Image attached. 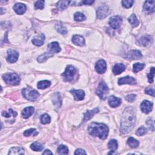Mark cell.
Here are the masks:
<instances>
[{
  "mask_svg": "<svg viewBox=\"0 0 155 155\" xmlns=\"http://www.w3.org/2000/svg\"><path fill=\"white\" fill-rule=\"evenodd\" d=\"M19 56L18 52H17L16 51L9 49L7 50V62L10 63H14L17 60H18Z\"/></svg>",
  "mask_w": 155,
  "mask_h": 155,
  "instance_id": "9",
  "label": "cell"
},
{
  "mask_svg": "<svg viewBox=\"0 0 155 155\" xmlns=\"http://www.w3.org/2000/svg\"><path fill=\"white\" fill-rule=\"evenodd\" d=\"M85 15L80 12H76L74 15V19L76 21H83L85 20Z\"/></svg>",
  "mask_w": 155,
  "mask_h": 155,
  "instance_id": "38",
  "label": "cell"
},
{
  "mask_svg": "<svg viewBox=\"0 0 155 155\" xmlns=\"http://www.w3.org/2000/svg\"><path fill=\"white\" fill-rule=\"evenodd\" d=\"M22 94L26 99L30 101H36L39 96V94L37 91L35 90L28 89L27 88L22 89Z\"/></svg>",
  "mask_w": 155,
  "mask_h": 155,
  "instance_id": "5",
  "label": "cell"
},
{
  "mask_svg": "<svg viewBox=\"0 0 155 155\" xmlns=\"http://www.w3.org/2000/svg\"><path fill=\"white\" fill-rule=\"evenodd\" d=\"M122 23V18L119 16H114L109 20V24L114 29H118Z\"/></svg>",
  "mask_w": 155,
  "mask_h": 155,
  "instance_id": "8",
  "label": "cell"
},
{
  "mask_svg": "<svg viewBox=\"0 0 155 155\" xmlns=\"http://www.w3.org/2000/svg\"><path fill=\"white\" fill-rule=\"evenodd\" d=\"M45 41V36L44 34L41 33L39 35L34 37L32 39V43L37 46H41Z\"/></svg>",
  "mask_w": 155,
  "mask_h": 155,
  "instance_id": "16",
  "label": "cell"
},
{
  "mask_svg": "<svg viewBox=\"0 0 155 155\" xmlns=\"http://www.w3.org/2000/svg\"><path fill=\"white\" fill-rule=\"evenodd\" d=\"M44 1H37L35 3V7L37 9H43L44 7Z\"/></svg>",
  "mask_w": 155,
  "mask_h": 155,
  "instance_id": "44",
  "label": "cell"
},
{
  "mask_svg": "<svg viewBox=\"0 0 155 155\" xmlns=\"http://www.w3.org/2000/svg\"><path fill=\"white\" fill-rule=\"evenodd\" d=\"M57 152L60 154H67L68 153V149L66 146L60 145L57 149Z\"/></svg>",
  "mask_w": 155,
  "mask_h": 155,
  "instance_id": "35",
  "label": "cell"
},
{
  "mask_svg": "<svg viewBox=\"0 0 155 155\" xmlns=\"http://www.w3.org/2000/svg\"><path fill=\"white\" fill-rule=\"evenodd\" d=\"M38 132L37 131V130L35 129H30L29 130H26L24 132V135L25 136H30L32 135L33 136H37L38 135Z\"/></svg>",
  "mask_w": 155,
  "mask_h": 155,
  "instance_id": "39",
  "label": "cell"
},
{
  "mask_svg": "<svg viewBox=\"0 0 155 155\" xmlns=\"http://www.w3.org/2000/svg\"><path fill=\"white\" fill-rule=\"evenodd\" d=\"M154 67H152L150 73L148 74L147 77L148 79V82L150 83H153L154 82Z\"/></svg>",
  "mask_w": 155,
  "mask_h": 155,
  "instance_id": "41",
  "label": "cell"
},
{
  "mask_svg": "<svg viewBox=\"0 0 155 155\" xmlns=\"http://www.w3.org/2000/svg\"><path fill=\"white\" fill-rule=\"evenodd\" d=\"M14 9L17 14L22 15L26 12V6L24 4L18 3V4H16L14 5Z\"/></svg>",
  "mask_w": 155,
  "mask_h": 155,
  "instance_id": "18",
  "label": "cell"
},
{
  "mask_svg": "<svg viewBox=\"0 0 155 155\" xmlns=\"http://www.w3.org/2000/svg\"><path fill=\"white\" fill-rule=\"evenodd\" d=\"M94 3V1H81L79 3V5H81V4H86V5H90L91 4H93Z\"/></svg>",
  "mask_w": 155,
  "mask_h": 155,
  "instance_id": "48",
  "label": "cell"
},
{
  "mask_svg": "<svg viewBox=\"0 0 155 155\" xmlns=\"http://www.w3.org/2000/svg\"><path fill=\"white\" fill-rule=\"evenodd\" d=\"M136 124V114L134 108L128 107L124 111L120 124V132L127 134L133 130Z\"/></svg>",
  "mask_w": 155,
  "mask_h": 155,
  "instance_id": "1",
  "label": "cell"
},
{
  "mask_svg": "<svg viewBox=\"0 0 155 155\" xmlns=\"http://www.w3.org/2000/svg\"><path fill=\"white\" fill-rule=\"evenodd\" d=\"M136 97V95H134V94L129 95H128V96H127L125 97V100L129 102H133L135 100Z\"/></svg>",
  "mask_w": 155,
  "mask_h": 155,
  "instance_id": "45",
  "label": "cell"
},
{
  "mask_svg": "<svg viewBox=\"0 0 155 155\" xmlns=\"http://www.w3.org/2000/svg\"><path fill=\"white\" fill-rule=\"evenodd\" d=\"M4 81L8 84L16 85L20 83V78L15 73L4 74L3 76Z\"/></svg>",
  "mask_w": 155,
  "mask_h": 155,
  "instance_id": "3",
  "label": "cell"
},
{
  "mask_svg": "<svg viewBox=\"0 0 155 155\" xmlns=\"http://www.w3.org/2000/svg\"><path fill=\"white\" fill-rule=\"evenodd\" d=\"M34 111H35V109L33 107H27L22 110V116L25 119L28 118L33 114Z\"/></svg>",
  "mask_w": 155,
  "mask_h": 155,
  "instance_id": "20",
  "label": "cell"
},
{
  "mask_svg": "<svg viewBox=\"0 0 155 155\" xmlns=\"http://www.w3.org/2000/svg\"><path fill=\"white\" fill-rule=\"evenodd\" d=\"M53 54L50 52H47L41 55H40L38 58V61L40 63H42L43 62H45L48 58H50V57L53 56Z\"/></svg>",
  "mask_w": 155,
  "mask_h": 155,
  "instance_id": "27",
  "label": "cell"
},
{
  "mask_svg": "<svg viewBox=\"0 0 155 155\" xmlns=\"http://www.w3.org/2000/svg\"><path fill=\"white\" fill-rule=\"evenodd\" d=\"M134 1L133 0H128V1H122V4L123 5V7L125 8L129 9L133 5Z\"/></svg>",
  "mask_w": 155,
  "mask_h": 155,
  "instance_id": "43",
  "label": "cell"
},
{
  "mask_svg": "<svg viewBox=\"0 0 155 155\" xmlns=\"http://www.w3.org/2000/svg\"><path fill=\"white\" fill-rule=\"evenodd\" d=\"M108 104L112 107H116L121 104V99L119 97L111 96L108 99Z\"/></svg>",
  "mask_w": 155,
  "mask_h": 155,
  "instance_id": "19",
  "label": "cell"
},
{
  "mask_svg": "<svg viewBox=\"0 0 155 155\" xmlns=\"http://www.w3.org/2000/svg\"><path fill=\"white\" fill-rule=\"evenodd\" d=\"M143 10L148 14L154 13L155 11V1L153 0L146 1L143 5Z\"/></svg>",
  "mask_w": 155,
  "mask_h": 155,
  "instance_id": "12",
  "label": "cell"
},
{
  "mask_svg": "<svg viewBox=\"0 0 155 155\" xmlns=\"http://www.w3.org/2000/svg\"><path fill=\"white\" fill-rule=\"evenodd\" d=\"M145 92L146 93L151 95L153 97H154V90L153 88H151V87H147L146 90H145Z\"/></svg>",
  "mask_w": 155,
  "mask_h": 155,
  "instance_id": "46",
  "label": "cell"
},
{
  "mask_svg": "<svg viewBox=\"0 0 155 155\" xmlns=\"http://www.w3.org/2000/svg\"><path fill=\"white\" fill-rule=\"evenodd\" d=\"M118 84L119 85H123V84H130V85H135L136 84V79L130 76H126L123 77L119 79L118 80Z\"/></svg>",
  "mask_w": 155,
  "mask_h": 155,
  "instance_id": "14",
  "label": "cell"
},
{
  "mask_svg": "<svg viewBox=\"0 0 155 155\" xmlns=\"http://www.w3.org/2000/svg\"><path fill=\"white\" fill-rule=\"evenodd\" d=\"M99 112V109L98 108H95L93 110H90V111H87V113L85 114L84 115V121H86V120H88L90 119L93 117V116L95 113Z\"/></svg>",
  "mask_w": 155,
  "mask_h": 155,
  "instance_id": "28",
  "label": "cell"
},
{
  "mask_svg": "<svg viewBox=\"0 0 155 155\" xmlns=\"http://www.w3.org/2000/svg\"><path fill=\"white\" fill-rule=\"evenodd\" d=\"M127 143L131 148H137V147H138L139 143L138 141H137L136 139L133 138V137H130L127 140Z\"/></svg>",
  "mask_w": 155,
  "mask_h": 155,
  "instance_id": "31",
  "label": "cell"
},
{
  "mask_svg": "<svg viewBox=\"0 0 155 155\" xmlns=\"http://www.w3.org/2000/svg\"><path fill=\"white\" fill-rule=\"evenodd\" d=\"M153 38L151 36L146 35V36L142 37L140 41L142 45H143V46H145V47H147V46H148V45H151L153 43Z\"/></svg>",
  "mask_w": 155,
  "mask_h": 155,
  "instance_id": "23",
  "label": "cell"
},
{
  "mask_svg": "<svg viewBox=\"0 0 155 155\" xmlns=\"http://www.w3.org/2000/svg\"><path fill=\"white\" fill-rule=\"evenodd\" d=\"M8 154H24V149L21 147H13L12 148H10V150H9V152Z\"/></svg>",
  "mask_w": 155,
  "mask_h": 155,
  "instance_id": "25",
  "label": "cell"
},
{
  "mask_svg": "<svg viewBox=\"0 0 155 155\" xmlns=\"http://www.w3.org/2000/svg\"><path fill=\"white\" fill-rule=\"evenodd\" d=\"M52 101L53 104L56 107H60L61 106V97L60 94L58 92H56L53 94L52 96Z\"/></svg>",
  "mask_w": 155,
  "mask_h": 155,
  "instance_id": "24",
  "label": "cell"
},
{
  "mask_svg": "<svg viewBox=\"0 0 155 155\" xmlns=\"http://www.w3.org/2000/svg\"><path fill=\"white\" fill-rule=\"evenodd\" d=\"M70 92L76 101H81L84 98L85 93L82 90H72Z\"/></svg>",
  "mask_w": 155,
  "mask_h": 155,
  "instance_id": "15",
  "label": "cell"
},
{
  "mask_svg": "<svg viewBox=\"0 0 155 155\" xmlns=\"http://www.w3.org/2000/svg\"><path fill=\"white\" fill-rule=\"evenodd\" d=\"M141 109L143 113L148 114L152 110L153 103L148 101H143L141 104Z\"/></svg>",
  "mask_w": 155,
  "mask_h": 155,
  "instance_id": "11",
  "label": "cell"
},
{
  "mask_svg": "<svg viewBox=\"0 0 155 155\" xmlns=\"http://www.w3.org/2000/svg\"><path fill=\"white\" fill-rule=\"evenodd\" d=\"M72 42L79 46H83L85 44V39L82 36L74 35L72 38Z\"/></svg>",
  "mask_w": 155,
  "mask_h": 155,
  "instance_id": "21",
  "label": "cell"
},
{
  "mask_svg": "<svg viewBox=\"0 0 155 155\" xmlns=\"http://www.w3.org/2000/svg\"><path fill=\"white\" fill-rule=\"evenodd\" d=\"M76 69L72 66H68L66 71L62 74V76L66 81H71L75 75Z\"/></svg>",
  "mask_w": 155,
  "mask_h": 155,
  "instance_id": "6",
  "label": "cell"
},
{
  "mask_svg": "<svg viewBox=\"0 0 155 155\" xmlns=\"http://www.w3.org/2000/svg\"><path fill=\"white\" fill-rule=\"evenodd\" d=\"M142 55L141 52L139 50H131L128 52L126 55V58L130 60H139L141 58Z\"/></svg>",
  "mask_w": 155,
  "mask_h": 155,
  "instance_id": "10",
  "label": "cell"
},
{
  "mask_svg": "<svg viewBox=\"0 0 155 155\" xmlns=\"http://www.w3.org/2000/svg\"><path fill=\"white\" fill-rule=\"evenodd\" d=\"M43 154H52L53 153H52V152H50V150H45L43 153Z\"/></svg>",
  "mask_w": 155,
  "mask_h": 155,
  "instance_id": "49",
  "label": "cell"
},
{
  "mask_svg": "<svg viewBox=\"0 0 155 155\" xmlns=\"http://www.w3.org/2000/svg\"><path fill=\"white\" fill-rule=\"evenodd\" d=\"M86 152L81 148L77 149V150L74 152V154H86Z\"/></svg>",
  "mask_w": 155,
  "mask_h": 155,
  "instance_id": "47",
  "label": "cell"
},
{
  "mask_svg": "<svg viewBox=\"0 0 155 155\" xmlns=\"http://www.w3.org/2000/svg\"><path fill=\"white\" fill-rule=\"evenodd\" d=\"M109 93V89L104 81H101L96 90V94L101 99H105Z\"/></svg>",
  "mask_w": 155,
  "mask_h": 155,
  "instance_id": "4",
  "label": "cell"
},
{
  "mask_svg": "<svg viewBox=\"0 0 155 155\" xmlns=\"http://www.w3.org/2000/svg\"><path fill=\"white\" fill-rule=\"evenodd\" d=\"M109 13V9L106 5L104 4L101 5L97 9L96 14H97V18L101 20L105 18L106 16L108 15Z\"/></svg>",
  "mask_w": 155,
  "mask_h": 155,
  "instance_id": "7",
  "label": "cell"
},
{
  "mask_svg": "<svg viewBox=\"0 0 155 155\" xmlns=\"http://www.w3.org/2000/svg\"><path fill=\"white\" fill-rule=\"evenodd\" d=\"M130 23L133 26V27L137 26L139 24V21L137 20L136 16L135 14H132L130 15V16L128 19Z\"/></svg>",
  "mask_w": 155,
  "mask_h": 155,
  "instance_id": "32",
  "label": "cell"
},
{
  "mask_svg": "<svg viewBox=\"0 0 155 155\" xmlns=\"http://www.w3.org/2000/svg\"><path fill=\"white\" fill-rule=\"evenodd\" d=\"M89 133L93 136L99 137L101 139H105L108 133L107 126L104 124L93 123L89 126Z\"/></svg>",
  "mask_w": 155,
  "mask_h": 155,
  "instance_id": "2",
  "label": "cell"
},
{
  "mask_svg": "<svg viewBox=\"0 0 155 155\" xmlns=\"http://www.w3.org/2000/svg\"><path fill=\"white\" fill-rule=\"evenodd\" d=\"M48 49L49 50V52L51 53H59L61 51V49L60 47L59 44L57 42L51 43L48 45Z\"/></svg>",
  "mask_w": 155,
  "mask_h": 155,
  "instance_id": "17",
  "label": "cell"
},
{
  "mask_svg": "<svg viewBox=\"0 0 155 155\" xmlns=\"http://www.w3.org/2000/svg\"><path fill=\"white\" fill-rule=\"evenodd\" d=\"M13 116L14 117L17 116V113L14 111L12 109H9V112H2V116L5 118H10L11 116Z\"/></svg>",
  "mask_w": 155,
  "mask_h": 155,
  "instance_id": "36",
  "label": "cell"
},
{
  "mask_svg": "<svg viewBox=\"0 0 155 155\" xmlns=\"http://www.w3.org/2000/svg\"><path fill=\"white\" fill-rule=\"evenodd\" d=\"M51 85V83L47 80H45V81H39L38 83V88L39 89H45L50 87Z\"/></svg>",
  "mask_w": 155,
  "mask_h": 155,
  "instance_id": "30",
  "label": "cell"
},
{
  "mask_svg": "<svg viewBox=\"0 0 155 155\" xmlns=\"http://www.w3.org/2000/svg\"><path fill=\"white\" fill-rule=\"evenodd\" d=\"M108 148L110 149L112 151L115 152L118 148V142L115 139H112L108 143Z\"/></svg>",
  "mask_w": 155,
  "mask_h": 155,
  "instance_id": "33",
  "label": "cell"
},
{
  "mask_svg": "<svg viewBox=\"0 0 155 155\" xmlns=\"http://www.w3.org/2000/svg\"><path fill=\"white\" fill-rule=\"evenodd\" d=\"M146 133H147V129L144 127H143V126L139 127L136 132V135L137 136H142Z\"/></svg>",
  "mask_w": 155,
  "mask_h": 155,
  "instance_id": "42",
  "label": "cell"
},
{
  "mask_svg": "<svg viewBox=\"0 0 155 155\" xmlns=\"http://www.w3.org/2000/svg\"><path fill=\"white\" fill-rule=\"evenodd\" d=\"M71 3L72 1H60L58 3V8L60 10H64L66 9L68 7V5Z\"/></svg>",
  "mask_w": 155,
  "mask_h": 155,
  "instance_id": "34",
  "label": "cell"
},
{
  "mask_svg": "<svg viewBox=\"0 0 155 155\" xmlns=\"http://www.w3.org/2000/svg\"><path fill=\"white\" fill-rule=\"evenodd\" d=\"M125 69V66L122 64V63H118L115 66H114L113 68V73L114 74H119L120 73H121L123 72Z\"/></svg>",
  "mask_w": 155,
  "mask_h": 155,
  "instance_id": "22",
  "label": "cell"
},
{
  "mask_svg": "<svg viewBox=\"0 0 155 155\" xmlns=\"http://www.w3.org/2000/svg\"><path fill=\"white\" fill-rule=\"evenodd\" d=\"M145 67V64H142V63H136V64H135L133 65V72L135 73H137L139 72L140 70H142L143 68H144Z\"/></svg>",
  "mask_w": 155,
  "mask_h": 155,
  "instance_id": "37",
  "label": "cell"
},
{
  "mask_svg": "<svg viewBox=\"0 0 155 155\" xmlns=\"http://www.w3.org/2000/svg\"><path fill=\"white\" fill-rule=\"evenodd\" d=\"M50 117L47 114H44L41 116V123L43 124H47L50 122Z\"/></svg>",
  "mask_w": 155,
  "mask_h": 155,
  "instance_id": "40",
  "label": "cell"
},
{
  "mask_svg": "<svg viewBox=\"0 0 155 155\" xmlns=\"http://www.w3.org/2000/svg\"><path fill=\"white\" fill-rule=\"evenodd\" d=\"M96 71L100 74H102L106 72L107 70V64L105 61L101 60L97 62L95 66Z\"/></svg>",
  "mask_w": 155,
  "mask_h": 155,
  "instance_id": "13",
  "label": "cell"
},
{
  "mask_svg": "<svg viewBox=\"0 0 155 155\" xmlns=\"http://www.w3.org/2000/svg\"><path fill=\"white\" fill-rule=\"evenodd\" d=\"M55 28L56 30L59 33H60L61 34H62V35H66V34H67V30L66 27L62 24H61V22L57 23L55 26Z\"/></svg>",
  "mask_w": 155,
  "mask_h": 155,
  "instance_id": "26",
  "label": "cell"
},
{
  "mask_svg": "<svg viewBox=\"0 0 155 155\" xmlns=\"http://www.w3.org/2000/svg\"><path fill=\"white\" fill-rule=\"evenodd\" d=\"M30 148L34 151L41 152L43 150L44 146L42 145L41 143L35 142L32 143L31 146H30Z\"/></svg>",
  "mask_w": 155,
  "mask_h": 155,
  "instance_id": "29",
  "label": "cell"
}]
</instances>
